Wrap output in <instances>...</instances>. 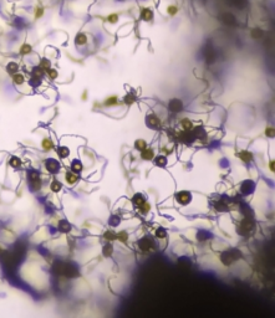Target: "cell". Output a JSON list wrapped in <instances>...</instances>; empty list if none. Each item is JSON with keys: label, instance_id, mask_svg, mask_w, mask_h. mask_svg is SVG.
<instances>
[{"label": "cell", "instance_id": "obj_1", "mask_svg": "<svg viewBox=\"0 0 275 318\" xmlns=\"http://www.w3.org/2000/svg\"><path fill=\"white\" fill-rule=\"evenodd\" d=\"M45 167H46L47 172H50L51 174H55V173H57V172L60 170V164H59V162L55 160V159H51V158L45 160Z\"/></svg>", "mask_w": 275, "mask_h": 318}, {"label": "cell", "instance_id": "obj_2", "mask_svg": "<svg viewBox=\"0 0 275 318\" xmlns=\"http://www.w3.org/2000/svg\"><path fill=\"white\" fill-rule=\"evenodd\" d=\"M13 83L16 85V86H23L26 83V78L24 76V73L21 72H16L13 75Z\"/></svg>", "mask_w": 275, "mask_h": 318}, {"label": "cell", "instance_id": "obj_3", "mask_svg": "<svg viewBox=\"0 0 275 318\" xmlns=\"http://www.w3.org/2000/svg\"><path fill=\"white\" fill-rule=\"evenodd\" d=\"M191 199H192V196L188 191H181V193L177 194V200L183 205H187L191 201Z\"/></svg>", "mask_w": 275, "mask_h": 318}, {"label": "cell", "instance_id": "obj_4", "mask_svg": "<svg viewBox=\"0 0 275 318\" xmlns=\"http://www.w3.org/2000/svg\"><path fill=\"white\" fill-rule=\"evenodd\" d=\"M153 244H154V242H153L149 237H144L143 240L139 241V248H142L143 251H147V248H148V246H149V248H153Z\"/></svg>", "mask_w": 275, "mask_h": 318}, {"label": "cell", "instance_id": "obj_5", "mask_svg": "<svg viewBox=\"0 0 275 318\" xmlns=\"http://www.w3.org/2000/svg\"><path fill=\"white\" fill-rule=\"evenodd\" d=\"M6 71L10 73V75H14L16 72H19V65L14 61H10L8 65H6Z\"/></svg>", "mask_w": 275, "mask_h": 318}, {"label": "cell", "instance_id": "obj_6", "mask_svg": "<svg viewBox=\"0 0 275 318\" xmlns=\"http://www.w3.org/2000/svg\"><path fill=\"white\" fill-rule=\"evenodd\" d=\"M65 179H66V181L69 183L70 185H73L76 181H77V174L76 173H73V172H67L66 173V175H65Z\"/></svg>", "mask_w": 275, "mask_h": 318}, {"label": "cell", "instance_id": "obj_7", "mask_svg": "<svg viewBox=\"0 0 275 318\" xmlns=\"http://www.w3.org/2000/svg\"><path fill=\"white\" fill-rule=\"evenodd\" d=\"M31 51H33V47H31V45H29V44H24L21 47H20V55H23V56H26V55H29V54H31Z\"/></svg>", "mask_w": 275, "mask_h": 318}, {"label": "cell", "instance_id": "obj_8", "mask_svg": "<svg viewBox=\"0 0 275 318\" xmlns=\"http://www.w3.org/2000/svg\"><path fill=\"white\" fill-rule=\"evenodd\" d=\"M71 170L73 172V173H78V172H81L82 170V164H81V162L80 160H72V163H71Z\"/></svg>", "mask_w": 275, "mask_h": 318}, {"label": "cell", "instance_id": "obj_9", "mask_svg": "<svg viewBox=\"0 0 275 318\" xmlns=\"http://www.w3.org/2000/svg\"><path fill=\"white\" fill-rule=\"evenodd\" d=\"M57 154H59V157L60 158H67L70 154V150L67 147H59L57 148Z\"/></svg>", "mask_w": 275, "mask_h": 318}, {"label": "cell", "instance_id": "obj_10", "mask_svg": "<svg viewBox=\"0 0 275 318\" xmlns=\"http://www.w3.org/2000/svg\"><path fill=\"white\" fill-rule=\"evenodd\" d=\"M50 188H51V190H52L54 193H57V191H60V190H61V188H62V184H61L59 180L54 179V180L51 181V185H50Z\"/></svg>", "mask_w": 275, "mask_h": 318}, {"label": "cell", "instance_id": "obj_11", "mask_svg": "<svg viewBox=\"0 0 275 318\" xmlns=\"http://www.w3.org/2000/svg\"><path fill=\"white\" fill-rule=\"evenodd\" d=\"M41 145H42V148H44L45 150H51V149L54 148V143H52V141H51L50 138H44Z\"/></svg>", "mask_w": 275, "mask_h": 318}, {"label": "cell", "instance_id": "obj_12", "mask_svg": "<svg viewBox=\"0 0 275 318\" xmlns=\"http://www.w3.org/2000/svg\"><path fill=\"white\" fill-rule=\"evenodd\" d=\"M9 164H10L13 168H20V167H21V160H20L18 157H11Z\"/></svg>", "mask_w": 275, "mask_h": 318}, {"label": "cell", "instance_id": "obj_13", "mask_svg": "<svg viewBox=\"0 0 275 318\" xmlns=\"http://www.w3.org/2000/svg\"><path fill=\"white\" fill-rule=\"evenodd\" d=\"M142 158L146 160H149L153 158V150L152 149H143L142 150Z\"/></svg>", "mask_w": 275, "mask_h": 318}, {"label": "cell", "instance_id": "obj_14", "mask_svg": "<svg viewBox=\"0 0 275 318\" xmlns=\"http://www.w3.org/2000/svg\"><path fill=\"white\" fill-rule=\"evenodd\" d=\"M132 201H133V203H135L137 206H142V205L144 204V198H143L141 194H137V195H136V196L132 199Z\"/></svg>", "mask_w": 275, "mask_h": 318}, {"label": "cell", "instance_id": "obj_15", "mask_svg": "<svg viewBox=\"0 0 275 318\" xmlns=\"http://www.w3.org/2000/svg\"><path fill=\"white\" fill-rule=\"evenodd\" d=\"M40 67L44 71H47L51 69V64H50V61L47 59H42L41 62H40Z\"/></svg>", "mask_w": 275, "mask_h": 318}, {"label": "cell", "instance_id": "obj_16", "mask_svg": "<svg viewBox=\"0 0 275 318\" xmlns=\"http://www.w3.org/2000/svg\"><path fill=\"white\" fill-rule=\"evenodd\" d=\"M156 164L159 165V167H164V165L167 164V159H166L163 155H161V157H158V158L156 159Z\"/></svg>", "mask_w": 275, "mask_h": 318}, {"label": "cell", "instance_id": "obj_17", "mask_svg": "<svg viewBox=\"0 0 275 318\" xmlns=\"http://www.w3.org/2000/svg\"><path fill=\"white\" fill-rule=\"evenodd\" d=\"M46 72H47V76H49L51 80H54V78L57 77V71L55 70V69H50V70H47Z\"/></svg>", "mask_w": 275, "mask_h": 318}, {"label": "cell", "instance_id": "obj_18", "mask_svg": "<svg viewBox=\"0 0 275 318\" xmlns=\"http://www.w3.org/2000/svg\"><path fill=\"white\" fill-rule=\"evenodd\" d=\"M136 148L139 149V150H143V149H146V142L142 141V139H139V141L136 142Z\"/></svg>", "mask_w": 275, "mask_h": 318}, {"label": "cell", "instance_id": "obj_19", "mask_svg": "<svg viewBox=\"0 0 275 318\" xmlns=\"http://www.w3.org/2000/svg\"><path fill=\"white\" fill-rule=\"evenodd\" d=\"M76 42H77L78 45H81V44H85V42H86V36L84 35V34H80V35H77V37H76Z\"/></svg>", "mask_w": 275, "mask_h": 318}, {"label": "cell", "instance_id": "obj_20", "mask_svg": "<svg viewBox=\"0 0 275 318\" xmlns=\"http://www.w3.org/2000/svg\"><path fill=\"white\" fill-rule=\"evenodd\" d=\"M240 157H241V159H244L245 162H249V160L251 159V154H250V153H248V152H241Z\"/></svg>", "mask_w": 275, "mask_h": 318}, {"label": "cell", "instance_id": "obj_21", "mask_svg": "<svg viewBox=\"0 0 275 318\" xmlns=\"http://www.w3.org/2000/svg\"><path fill=\"white\" fill-rule=\"evenodd\" d=\"M156 235L158 236V237H164L166 236V230L164 229H162V227H159V229H157V231H156Z\"/></svg>", "mask_w": 275, "mask_h": 318}, {"label": "cell", "instance_id": "obj_22", "mask_svg": "<svg viewBox=\"0 0 275 318\" xmlns=\"http://www.w3.org/2000/svg\"><path fill=\"white\" fill-rule=\"evenodd\" d=\"M111 252H112V246L108 244V245H106L105 248H103V253L106 255V256H110L111 255Z\"/></svg>", "mask_w": 275, "mask_h": 318}, {"label": "cell", "instance_id": "obj_23", "mask_svg": "<svg viewBox=\"0 0 275 318\" xmlns=\"http://www.w3.org/2000/svg\"><path fill=\"white\" fill-rule=\"evenodd\" d=\"M42 14H44V9H42V8H36V9H35V18H36V19H37V18H41Z\"/></svg>", "mask_w": 275, "mask_h": 318}, {"label": "cell", "instance_id": "obj_24", "mask_svg": "<svg viewBox=\"0 0 275 318\" xmlns=\"http://www.w3.org/2000/svg\"><path fill=\"white\" fill-rule=\"evenodd\" d=\"M151 15H152V13H151L148 9H144V10L142 11V18H144V19H149Z\"/></svg>", "mask_w": 275, "mask_h": 318}, {"label": "cell", "instance_id": "obj_25", "mask_svg": "<svg viewBox=\"0 0 275 318\" xmlns=\"http://www.w3.org/2000/svg\"><path fill=\"white\" fill-rule=\"evenodd\" d=\"M108 100H110V101L106 102L107 106H110V105H112V103H116V97H111V98H108Z\"/></svg>", "mask_w": 275, "mask_h": 318}, {"label": "cell", "instance_id": "obj_26", "mask_svg": "<svg viewBox=\"0 0 275 318\" xmlns=\"http://www.w3.org/2000/svg\"><path fill=\"white\" fill-rule=\"evenodd\" d=\"M168 13H170V14H175V13H177V8H175V6H170V8H168Z\"/></svg>", "mask_w": 275, "mask_h": 318}, {"label": "cell", "instance_id": "obj_27", "mask_svg": "<svg viewBox=\"0 0 275 318\" xmlns=\"http://www.w3.org/2000/svg\"><path fill=\"white\" fill-rule=\"evenodd\" d=\"M110 21L111 23H116L117 21V15H111L110 16Z\"/></svg>", "mask_w": 275, "mask_h": 318}]
</instances>
